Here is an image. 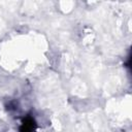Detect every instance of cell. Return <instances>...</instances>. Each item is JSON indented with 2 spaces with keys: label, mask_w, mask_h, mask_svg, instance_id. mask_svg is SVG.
I'll return each instance as SVG.
<instances>
[{
  "label": "cell",
  "mask_w": 132,
  "mask_h": 132,
  "mask_svg": "<svg viewBox=\"0 0 132 132\" xmlns=\"http://www.w3.org/2000/svg\"><path fill=\"white\" fill-rule=\"evenodd\" d=\"M36 128L37 125L35 120L28 116L23 120L22 125L20 126V132H36Z\"/></svg>",
  "instance_id": "cell-1"
}]
</instances>
